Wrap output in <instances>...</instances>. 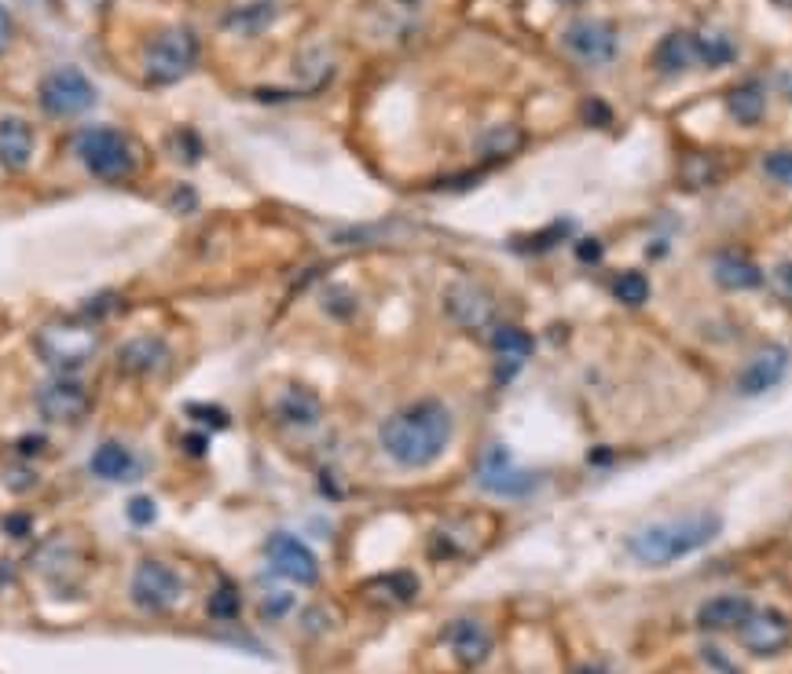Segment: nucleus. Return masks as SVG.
Masks as SVG:
<instances>
[{
  "label": "nucleus",
  "instance_id": "10",
  "mask_svg": "<svg viewBox=\"0 0 792 674\" xmlns=\"http://www.w3.org/2000/svg\"><path fill=\"white\" fill-rule=\"evenodd\" d=\"M444 312H448V319L455 323V327L481 334V330L492 327L496 301H492L488 290L474 286V283H452L448 294H444Z\"/></svg>",
  "mask_w": 792,
  "mask_h": 674
},
{
  "label": "nucleus",
  "instance_id": "9",
  "mask_svg": "<svg viewBox=\"0 0 792 674\" xmlns=\"http://www.w3.org/2000/svg\"><path fill=\"white\" fill-rule=\"evenodd\" d=\"M264 557H268V565L275 568V576L297 583V587H316L319 583V561L297 535L275 532L264 543Z\"/></svg>",
  "mask_w": 792,
  "mask_h": 674
},
{
  "label": "nucleus",
  "instance_id": "3",
  "mask_svg": "<svg viewBox=\"0 0 792 674\" xmlns=\"http://www.w3.org/2000/svg\"><path fill=\"white\" fill-rule=\"evenodd\" d=\"M33 345H37V356L55 374H77V370L96 356L99 337L93 327H85V323L77 319H55L37 330Z\"/></svg>",
  "mask_w": 792,
  "mask_h": 674
},
{
  "label": "nucleus",
  "instance_id": "37",
  "mask_svg": "<svg viewBox=\"0 0 792 674\" xmlns=\"http://www.w3.org/2000/svg\"><path fill=\"white\" fill-rule=\"evenodd\" d=\"M8 37H11V15H8V8L0 4V52L8 48Z\"/></svg>",
  "mask_w": 792,
  "mask_h": 674
},
{
  "label": "nucleus",
  "instance_id": "16",
  "mask_svg": "<svg viewBox=\"0 0 792 674\" xmlns=\"http://www.w3.org/2000/svg\"><path fill=\"white\" fill-rule=\"evenodd\" d=\"M756 612V605L749 598H712L697 609V627L701 631H712V634H723V631H741L745 620Z\"/></svg>",
  "mask_w": 792,
  "mask_h": 674
},
{
  "label": "nucleus",
  "instance_id": "7",
  "mask_svg": "<svg viewBox=\"0 0 792 674\" xmlns=\"http://www.w3.org/2000/svg\"><path fill=\"white\" fill-rule=\"evenodd\" d=\"M132 601L140 605V609L148 612H170L181 605L184 598V579L176 576V572L165 565V561H154V557H143L137 572H132Z\"/></svg>",
  "mask_w": 792,
  "mask_h": 674
},
{
  "label": "nucleus",
  "instance_id": "11",
  "mask_svg": "<svg viewBox=\"0 0 792 674\" xmlns=\"http://www.w3.org/2000/svg\"><path fill=\"white\" fill-rule=\"evenodd\" d=\"M562 44L579 63H609L617 55V30L601 19H576L562 33Z\"/></svg>",
  "mask_w": 792,
  "mask_h": 674
},
{
  "label": "nucleus",
  "instance_id": "17",
  "mask_svg": "<svg viewBox=\"0 0 792 674\" xmlns=\"http://www.w3.org/2000/svg\"><path fill=\"white\" fill-rule=\"evenodd\" d=\"M785 370H789V352H785V348L771 345V348H763V352L741 370L738 389L745 392V396H760V392L774 389L778 381L785 378Z\"/></svg>",
  "mask_w": 792,
  "mask_h": 674
},
{
  "label": "nucleus",
  "instance_id": "22",
  "mask_svg": "<svg viewBox=\"0 0 792 674\" xmlns=\"http://www.w3.org/2000/svg\"><path fill=\"white\" fill-rule=\"evenodd\" d=\"M716 283L723 290H756L763 286V272L745 253H719L716 257Z\"/></svg>",
  "mask_w": 792,
  "mask_h": 674
},
{
  "label": "nucleus",
  "instance_id": "32",
  "mask_svg": "<svg viewBox=\"0 0 792 674\" xmlns=\"http://www.w3.org/2000/svg\"><path fill=\"white\" fill-rule=\"evenodd\" d=\"M154 517H159V506H154V499L140 496V499H132V502H129V521L137 524V528L154 524Z\"/></svg>",
  "mask_w": 792,
  "mask_h": 674
},
{
  "label": "nucleus",
  "instance_id": "34",
  "mask_svg": "<svg viewBox=\"0 0 792 674\" xmlns=\"http://www.w3.org/2000/svg\"><path fill=\"white\" fill-rule=\"evenodd\" d=\"M771 286L778 290V297H785V301H792V261L789 264H782L774 272V279H771Z\"/></svg>",
  "mask_w": 792,
  "mask_h": 674
},
{
  "label": "nucleus",
  "instance_id": "14",
  "mask_svg": "<svg viewBox=\"0 0 792 674\" xmlns=\"http://www.w3.org/2000/svg\"><path fill=\"white\" fill-rule=\"evenodd\" d=\"M165 363H170V348H165L162 337H154V334L132 337V341L121 345V352H118L121 374H129V378H151V374H159Z\"/></svg>",
  "mask_w": 792,
  "mask_h": 674
},
{
  "label": "nucleus",
  "instance_id": "36",
  "mask_svg": "<svg viewBox=\"0 0 792 674\" xmlns=\"http://www.w3.org/2000/svg\"><path fill=\"white\" fill-rule=\"evenodd\" d=\"M576 257H579V261H590V264H595V261H601V246H598L595 239H590V242H579Z\"/></svg>",
  "mask_w": 792,
  "mask_h": 674
},
{
  "label": "nucleus",
  "instance_id": "23",
  "mask_svg": "<svg viewBox=\"0 0 792 674\" xmlns=\"http://www.w3.org/2000/svg\"><path fill=\"white\" fill-rule=\"evenodd\" d=\"M727 110L730 118L738 121V126H756V121H763L767 115V93L760 81H745L738 85L734 93L727 96Z\"/></svg>",
  "mask_w": 792,
  "mask_h": 674
},
{
  "label": "nucleus",
  "instance_id": "42",
  "mask_svg": "<svg viewBox=\"0 0 792 674\" xmlns=\"http://www.w3.org/2000/svg\"><path fill=\"white\" fill-rule=\"evenodd\" d=\"M557 4H576V0H557Z\"/></svg>",
  "mask_w": 792,
  "mask_h": 674
},
{
  "label": "nucleus",
  "instance_id": "15",
  "mask_svg": "<svg viewBox=\"0 0 792 674\" xmlns=\"http://www.w3.org/2000/svg\"><path fill=\"white\" fill-rule=\"evenodd\" d=\"M444 642H448L455 660L466 664V667L485 664L488 653H492V634H488L477 620H455V623H448V631H444Z\"/></svg>",
  "mask_w": 792,
  "mask_h": 674
},
{
  "label": "nucleus",
  "instance_id": "35",
  "mask_svg": "<svg viewBox=\"0 0 792 674\" xmlns=\"http://www.w3.org/2000/svg\"><path fill=\"white\" fill-rule=\"evenodd\" d=\"M584 118L590 121V126H609V110H606V104H601V99H587Z\"/></svg>",
  "mask_w": 792,
  "mask_h": 674
},
{
  "label": "nucleus",
  "instance_id": "12",
  "mask_svg": "<svg viewBox=\"0 0 792 674\" xmlns=\"http://www.w3.org/2000/svg\"><path fill=\"white\" fill-rule=\"evenodd\" d=\"M738 634H741V645L749 649L752 656H774L792 642V623L782 612L763 609V612H752Z\"/></svg>",
  "mask_w": 792,
  "mask_h": 674
},
{
  "label": "nucleus",
  "instance_id": "20",
  "mask_svg": "<svg viewBox=\"0 0 792 674\" xmlns=\"http://www.w3.org/2000/svg\"><path fill=\"white\" fill-rule=\"evenodd\" d=\"M33 159V129L26 118H0V165L8 173H22Z\"/></svg>",
  "mask_w": 792,
  "mask_h": 674
},
{
  "label": "nucleus",
  "instance_id": "41",
  "mask_svg": "<svg viewBox=\"0 0 792 674\" xmlns=\"http://www.w3.org/2000/svg\"><path fill=\"white\" fill-rule=\"evenodd\" d=\"M778 8H785V11H792V0H774Z\"/></svg>",
  "mask_w": 792,
  "mask_h": 674
},
{
  "label": "nucleus",
  "instance_id": "5",
  "mask_svg": "<svg viewBox=\"0 0 792 674\" xmlns=\"http://www.w3.org/2000/svg\"><path fill=\"white\" fill-rule=\"evenodd\" d=\"M198 63V37L187 26H170L148 44L143 55V74L151 85H176L192 74Z\"/></svg>",
  "mask_w": 792,
  "mask_h": 674
},
{
  "label": "nucleus",
  "instance_id": "33",
  "mask_svg": "<svg viewBox=\"0 0 792 674\" xmlns=\"http://www.w3.org/2000/svg\"><path fill=\"white\" fill-rule=\"evenodd\" d=\"M187 414H192L195 422H209V430H225V425H228V414L217 411V407H198V403H192Z\"/></svg>",
  "mask_w": 792,
  "mask_h": 674
},
{
  "label": "nucleus",
  "instance_id": "31",
  "mask_svg": "<svg viewBox=\"0 0 792 674\" xmlns=\"http://www.w3.org/2000/svg\"><path fill=\"white\" fill-rule=\"evenodd\" d=\"M763 168H767V176H774V180H778V184L792 187V151H774V154H767V159H763Z\"/></svg>",
  "mask_w": 792,
  "mask_h": 674
},
{
  "label": "nucleus",
  "instance_id": "19",
  "mask_svg": "<svg viewBox=\"0 0 792 674\" xmlns=\"http://www.w3.org/2000/svg\"><path fill=\"white\" fill-rule=\"evenodd\" d=\"M697 63H701L697 37H694V33H686V30L668 33V37L657 44V52H653V66H657V70H661L664 77H675V74L694 70Z\"/></svg>",
  "mask_w": 792,
  "mask_h": 674
},
{
  "label": "nucleus",
  "instance_id": "38",
  "mask_svg": "<svg viewBox=\"0 0 792 674\" xmlns=\"http://www.w3.org/2000/svg\"><path fill=\"white\" fill-rule=\"evenodd\" d=\"M4 528H8L11 535H26V532H30V521H26V517H11V521H4Z\"/></svg>",
  "mask_w": 792,
  "mask_h": 674
},
{
  "label": "nucleus",
  "instance_id": "28",
  "mask_svg": "<svg viewBox=\"0 0 792 674\" xmlns=\"http://www.w3.org/2000/svg\"><path fill=\"white\" fill-rule=\"evenodd\" d=\"M521 148V132L518 129H488L481 140V159H510Z\"/></svg>",
  "mask_w": 792,
  "mask_h": 674
},
{
  "label": "nucleus",
  "instance_id": "40",
  "mask_svg": "<svg viewBox=\"0 0 792 674\" xmlns=\"http://www.w3.org/2000/svg\"><path fill=\"white\" fill-rule=\"evenodd\" d=\"M576 674H606V671H601V667H579Z\"/></svg>",
  "mask_w": 792,
  "mask_h": 674
},
{
  "label": "nucleus",
  "instance_id": "27",
  "mask_svg": "<svg viewBox=\"0 0 792 674\" xmlns=\"http://www.w3.org/2000/svg\"><path fill=\"white\" fill-rule=\"evenodd\" d=\"M612 294H617L620 305L639 308L650 301V279L639 272H623V275H617V283H612Z\"/></svg>",
  "mask_w": 792,
  "mask_h": 674
},
{
  "label": "nucleus",
  "instance_id": "13",
  "mask_svg": "<svg viewBox=\"0 0 792 674\" xmlns=\"http://www.w3.org/2000/svg\"><path fill=\"white\" fill-rule=\"evenodd\" d=\"M481 488L485 491H492V496H507V499H518V496H529V491L535 488V477L525 474V469H514V463H510V455L503 452V447H492L488 452V458L481 463Z\"/></svg>",
  "mask_w": 792,
  "mask_h": 674
},
{
  "label": "nucleus",
  "instance_id": "26",
  "mask_svg": "<svg viewBox=\"0 0 792 674\" xmlns=\"http://www.w3.org/2000/svg\"><path fill=\"white\" fill-rule=\"evenodd\" d=\"M275 8L272 4H247L239 11H228L225 15V30H239V33H261L264 26H272Z\"/></svg>",
  "mask_w": 792,
  "mask_h": 674
},
{
  "label": "nucleus",
  "instance_id": "21",
  "mask_svg": "<svg viewBox=\"0 0 792 674\" xmlns=\"http://www.w3.org/2000/svg\"><path fill=\"white\" fill-rule=\"evenodd\" d=\"M492 348L499 352V381H510L532 356V337L518 327H499L492 334Z\"/></svg>",
  "mask_w": 792,
  "mask_h": 674
},
{
  "label": "nucleus",
  "instance_id": "30",
  "mask_svg": "<svg viewBox=\"0 0 792 674\" xmlns=\"http://www.w3.org/2000/svg\"><path fill=\"white\" fill-rule=\"evenodd\" d=\"M697 48H701V63H705V66H727L734 55H738V48H734L727 37H719V33L697 37Z\"/></svg>",
  "mask_w": 792,
  "mask_h": 674
},
{
  "label": "nucleus",
  "instance_id": "39",
  "mask_svg": "<svg viewBox=\"0 0 792 674\" xmlns=\"http://www.w3.org/2000/svg\"><path fill=\"white\" fill-rule=\"evenodd\" d=\"M286 609H290V598H286V594H275V598H272V605H264V612H272V616L286 612Z\"/></svg>",
  "mask_w": 792,
  "mask_h": 674
},
{
  "label": "nucleus",
  "instance_id": "8",
  "mask_svg": "<svg viewBox=\"0 0 792 674\" xmlns=\"http://www.w3.org/2000/svg\"><path fill=\"white\" fill-rule=\"evenodd\" d=\"M88 407H93V396H88V389L70 374H55L37 389V414L52 425L82 422Z\"/></svg>",
  "mask_w": 792,
  "mask_h": 674
},
{
  "label": "nucleus",
  "instance_id": "18",
  "mask_svg": "<svg viewBox=\"0 0 792 674\" xmlns=\"http://www.w3.org/2000/svg\"><path fill=\"white\" fill-rule=\"evenodd\" d=\"M93 474L99 480H110V485H132V480L143 477V463L129 452L126 444H99L93 455Z\"/></svg>",
  "mask_w": 792,
  "mask_h": 674
},
{
  "label": "nucleus",
  "instance_id": "2",
  "mask_svg": "<svg viewBox=\"0 0 792 674\" xmlns=\"http://www.w3.org/2000/svg\"><path fill=\"white\" fill-rule=\"evenodd\" d=\"M719 532H723L719 513H694V517H683V521H668V524H653L634 532L628 539V554L639 561V565L664 568L697 554L701 546L719 539Z\"/></svg>",
  "mask_w": 792,
  "mask_h": 674
},
{
  "label": "nucleus",
  "instance_id": "4",
  "mask_svg": "<svg viewBox=\"0 0 792 674\" xmlns=\"http://www.w3.org/2000/svg\"><path fill=\"white\" fill-rule=\"evenodd\" d=\"M77 159L85 162L88 173L99 180H110V184L132 176L140 165L129 137H121L118 129H104V126H93L77 137Z\"/></svg>",
  "mask_w": 792,
  "mask_h": 674
},
{
  "label": "nucleus",
  "instance_id": "25",
  "mask_svg": "<svg viewBox=\"0 0 792 674\" xmlns=\"http://www.w3.org/2000/svg\"><path fill=\"white\" fill-rule=\"evenodd\" d=\"M364 590L371 594V598H378V601L404 605V601H411L419 594V579L411 576V572H386V576H378V579L367 583Z\"/></svg>",
  "mask_w": 792,
  "mask_h": 674
},
{
  "label": "nucleus",
  "instance_id": "6",
  "mask_svg": "<svg viewBox=\"0 0 792 674\" xmlns=\"http://www.w3.org/2000/svg\"><path fill=\"white\" fill-rule=\"evenodd\" d=\"M37 99H41L44 115L74 118V115H85V110H93L99 104V93H96V85L88 81L82 70H74V66H63V70H52L48 77H44L41 88H37Z\"/></svg>",
  "mask_w": 792,
  "mask_h": 674
},
{
  "label": "nucleus",
  "instance_id": "1",
  "mask_svg": "<svg viewBox=\"0 0 792 674\" xmlns=\"http://www.w3.org/2000/svg\"><path fill=\"white\" fill-rule=\"evenodd\" d=\"M452 411L441 400H419L389 414L378 430V441L397 466L422 469L444 455V447L452 444Z\"/></svg>",
  "mask_w": 792,
  "mask_h": 674
},
{
  "label": "nucleus",
  "instance_id": "29",
  "mask_svg": "<svg viewBox=\"0 0 792 674\" xmlns=\"http://www.w3.org/2000/svg\"><path fill=\"white\" fill-rule=\"evenodd\" d=\"M209 616H214V620H236V616L242 612V598H239V587L236 583H220V587L209 594Z\"/></svg>",
  "mask_w": 792,
  "mask_h": 674
},
{
  "label": "nucleus",
  "instance_id": "24",
  "mask_svg": "<svg viewBox=\"0 0 792 674\" xmlns=\"http://www.w3.org/2000/svg\"><path fill=\"white\" fill-rule=\"evenodd\" d=\"M279 418L286 425H294V430H308V425L319 422V400L312 396L308 389H286L283 396H279Z\"/></svg>",
  "mask_w": 792,
  "mask_h": 674
}]
</instances>
